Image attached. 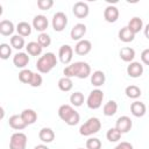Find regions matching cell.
<instances>
[{"mask_svg":"<svg viewBox=\"0 0 149 149\" xmlns=\"http://www.w3.org/2000/svg\"><path fill=\"white\" fill-rule=\"evenodd\" d=\"M63 73H64V77H69V78L77 77V78L84 79L91 76V66L86 62H74L68 65L64 69Z\"/></svg>","mask_w":149,"mask_h":149,"instance_id":"obj_1","label":"cell"},{"mask_svg":"<svg viewBox=\"0 0 149 149\" xmlns=\"http://www.w3.org/2000/svg\"><path fill=\"white\" fill-rule=\"evenodd\" d=\"M58 116L69 126H76L80 121L79 113L71 105H62L58 108Z\"/></svg>","mask_w":149,"mask_h":149,"instance_id":"obj_2","label":"cell"},{"mask_svg":"<svg viewBox=\"0 0 149 149\" xmlns=\"http://www.w3.org/2000/svg\"><path fill=\"white\" fill-rule=\"evenodd\" d=\"M57 65V57L54 52H47L43 56H41L36 62L37 71L41 73H48L50 72L55 66Z\"/></svg>","mask_w":149,"mask_h":149,"instance_id":"obj_3","label":"cell"},{"mask_svg":"<svg viewBox=\"0 0 149 149\" xmlns=\"http://www.w3.org/2000/svg\"><path fill=\"white\" fill-rule=\"evenodd\" d=\"M101 128V121L95 118V116H92L90 119L86 120V122H84L80 128H79V133L80 135L83 136H91L95 133H98Z\"/></svg>","mask_w":149,"mask_h":149,"instance_id":"obj_4","label":"cell"},{"mask_svg":"<svg viewBox=\"0 0 149 149\" xmlns=\"http://www.w3.org/2000/svg\"><path fill=\"white\" fill-rule=\"evenodd\" d=\"M102 100H104V92L99 88H95L90 92L86 99V105L91 109H98L101 106Z\"/></svg>","mask_w":149,"mask_h":149,"instance_id":"obj_5","label":"cell"},{"mask_svg":"<svg viewBox=\"0 0 149 149\" xmlns=\"http://www.w3.org/2000/svg\"><path fill=\"white\" fill-rule=\"evenodd\" d=\"M27 147V135L21 132L12 134L9 140V149H26Z\"/></svg>","mask_w":149,"mask_h":149,"instance_id":"obj_6","label":"cell"},{"mask_svg":"<svg viewBox=\"0 0 149 149\" xmlns=\"http://www.w3.org/2000/svg\"><path fill=\"white\" fill-rule=\"evenodd\" d=\"M51 24L55 31H63L68 24V16L63 12H56L52 16Z\"/></svg>","mask_w":149,"mask_h":149,"instance_id":"obj_7","label":"cell"},{"mask_svg":"<svg viewBox=\"0 0 149 149\" xmlns=\"http://www.w3.org/2000/svg\"><path fill=\"white\" fill-rule=\"evenodd\" d=\"M58 57L63 64H69L73 57V49L71 48V45L63 44L58 50Z\"/></svg>","mask_w":149,"mask_h":149,"instance_id":"obj_8","label":"cell"},{"mask_svg":"<svg viewBox=\"0 0 149 149\" xmlns=\"http://www.w3.org/2000/svg\"><path fill=\"white\" fill-rule=\"evenodd\" d=\"M72 12L74 14L76 17L78 19H84L90 13V8H88V5L84 1H77L73 7H72Z\"/></svg>","mask_w":149,"mask_h":149,"instance_id":"obj_9","label":"cell"},{"mask_svg":"<svg viewBox=\"0 0 149 149\" xmlns=\"http://www.w3.org/2000/svg\"><path fill=\"white\" fill-rule=\"evenodd\" d=\"M133 127V122H132V119L127 115H122L120 118H118L116 122H115V128L119 129L122 134L123 133H128Z\"/></svg>","mask_w":149,"mask_h":149,"instance_id":"obj_10","label":"cell"},{"mask_svg":"<svg viewBox=\"0 0 149 149\" xmlns=\"http://www.w3.org/2000/svg\"><path fill=\"white\" fill-rule=\"evenodd\" d=\"M48 26H49V21L47 19V16H44L42 14L36 15L33 19V27H34V29H36L40 33H44L47 30Z\"/></svg>","mask_w":149,"mask_h":149,"instance_id":"obj_11","label":"cell"},{"mask_svg":"<svg viewBox=\"0 0 149 149\" xmlns=\"http://www.w3.org/2000/svg\"><path fill=\"white\" fill-rule=\"evenodd\" d=\"M119 15H120V13H119L118 7H115L113 5H108L104 10V19L109 23L115 22L119 19Z\"/></svg>","mask_w":149,"mask_h":149,"instance_id":"obj_12","label":"cell"},{"mask_svg":"<svg viewBox=\"0 0 149 149\" xmlns=\"http://www.w3.org/2000/svg\"><path fill=\"white\" fill-rule=\"evenodd\" d=\"M85 34H86V26L84 23H77L72 27L70 31V37L73 41H80L83 40Z\"/></svg>","mask_w":149,"mask_h":149,"instance_id":"obj_13","label":"cell"},{"mask_svg":"<svg viewBox=\"0 0 149 149\" xmlns=\"http://www.w3.org/2000/svg\"><path fill=\"white\" fill-rule=\"evenodd\" d=\"M92 49V43L88 41V40H80L77 42L76 47H74V52L79 56H84V55H87Z\"/></svg>","mask_w":149,"mask_h":149,"instance_id":"obj_14","label":"cell"},{"mask_svg":"<svg viewBox=\"0 0 149 149\" xmlns=\"http://www.w3.org/2000/svg\"><path fill=\"white\" fill-rule=\"evenodd\" d=\"M127 73L132 78H139L143 73V65L140 62H132L127 66Z\"/></svg>","mask_w":149,"mask_h":149,"instance_id":"obj_15","label":"cell"},{"mask_svg":"<svg viewBox=\"0 0 149 149\" xmlns=\"http://www.w3.org/2000/svg\"><path fill=\"white\" fill-rule=\"evenodd\" d=\"M8 125H9L10 128H13L15 130H22V129H24L27 127V125L23 121L21 114H14V115H12L9 118V120H8Z\"/></svg>","mask_w":149,"mask_h":149,"instance_id":"obj_16","label":"cell"},{"mask_svg":"<svg viewBox=\"0 0 149 149\" xmlns=\"http://www.w3.org/2000/svg\"><path fill=\"white\" fill-rule=\"evenodd\" d=\"M28 63H29V56L26 52H17L13 57V64L16 68L24 69L28 65Z\"/></svg>","mask_w":149,"mask_h":149,"instance_id":"obj_17","label":"cell"},{"mask_svg":"<svg viewBox=\"0 0 149 149\" xmlns=\"http://www.w3.org/2000/svg\"><path fill=\"white\" fill-rule=\"evenodd\" d=\"M130 112L136 118H142L146 112H147V107L144 105V102H141V101H134L132 102L130 105Z\"/></svg>","mask_w":149,"mask_h":149,"instance_id":"obj_18","label":"cell"},{"mask_svg":"<svg viewBox=\"0 0 149 149\" xmlns=\"http://www.w3.org/2000/svg\"><path fill=\"white\" fill-rule=\"evenodd\" d=\"M38 137L43 143H50L55 139V132L49 127H44V128H42L40 130Z\"/></svg>","mask_w":149,"mask_h":149,"instance_id":"obj_19","label":"cell"},{"mask_svg":"<svg viewBox=\"0 0 149 149\" xmlns=\"http://www.w3.org/2000/svg\"><path fill=\"white\" fill-rule=\"evenodd\" d=\"M21 116L23 119V121L26 122V125H33L35 123V121L37 120V113L31 109V108H26L21 112Z\"/></svg>","mask_w":149,"mask_h":149,"instance_id":"obj_20","label":"cell"},{"mask_svg":"<svg viewBox=\"0 0 149 149\" xmlns=\"http://www.w3.org/2000/svg\"><path fill=\"white\" fill-rule=\"evenodd\" d=\"M119 56L123 62L132 63L134 61V58H135V50L133 48H130V47H125V48H122L120 50Z\"/></svg>","mask_w":149,"mask_h":149,"instance_id":"obj_21","label":"cell"},{"mask_svg":"<svg viewBox=\"0 0 149 149\" xmlns=\"http://www.w3.org/2000/svg\"><path fill=\"white\" fill-rule=\"evenodd\" d=\"M105 80H106V76L102 71L97 70L93 73H91V84L93 86H95V87L102 86L105 84Z\"/></svg>","mask_w":149,"mask_h":149,"instance_id":"obj_22","label":"cell"},{"mask_svg":"<svg viewBox=\"0 0 149 149\" xmlns=\"http://www.w3.org/2000/svg\"><path fill=\"white\" fill-rule=\"evenodd\" d=\"M16 28L14 27V23L9 20H2L0 22V34L3 36H9L14 33Z\"/></svg>","mask_w":149,"mask_h":149,"instance_id":"obj_23","label":"cell"},{"mask_svg":"<svg viewBox=\"0 0 149 149\" xmlns=\"http://www.w3.org/2000/svg\"><path fill=\"white\" fill-rule=\"evenodd\" d=\"M118 36H119V40L125 42V43H129V42L134 41V38H135V34L127 26L119 30V35Z\"/></svg>","mask_w":149,"mask_h":149,"instance_id":"obj_24","label":"cell"},{"mask_svg":"<svg viewBox=\"0 0 149 149\" xmlns=\"http://www.w3.org/2000/svg\"><path fill=\"white\" fill-rule=\"evenodd\" d=\"M127 27H128V28L136 35V34L143 28V21H142L141 17H139V16H134V17H132V19L129 20Z\"/></svg>","mask_w":149,"mask_h":149,"instance_id":"obj_25","label":"cell"},{"mask_svg":"<svg viewBox=\"0 0 149 149\" xmlns=\"http://www.w3.org/2000/svg\"><path fill=\"white\" fill-rule=\"evenodd\" d=\"M16 31H17V35H20L22 37L29 36L31 34V26L26 21H21L16 26Z\"/></svg>","mask_w":149,"mask_h":149,"instance_id":"obj_26","label":"cell"},{"mask_svg":"<svg viewBox=\"0 0 149 149\" xmlns=\"http://www.w3.org/2000/svg\"><path fill=\"white\" fill-rule=\"evenodd\" d=\"M116 111H118V104H116V101H114V100L107 101V102L104 105V108H102V112H104V114H105L106 116H112V115H114V114L116 113Z\"/></svg>","mask_w":149,"mask_h":149,"instance_id":"obj_27","label":"cell"},{"mask_svg":"<svg viewBox=\"0 0 149 149\" xmlns=\"http://www.w3.org/2000/svg\"><path fill=\"white\" fill-rule=\"evenodd\" d=\"M26 49H27V52L30 56H40L42 54V50H43V48L37 42H34V41L33 42H29L27 44Z\"/></svg>","mask_w":149,"mask_h":149,"instance_id":"obj_28","label":"cell"},{"mask_svg":"<svg viewBox=\"0 0 149 149\" xmlns=\"http://www.w3.org/2000/svg\"><path fill=\"white\" fill-rule=\"evenodd\" d=\"M72 87H73V83H72L71 78H69V77H62V78H59V80H58V88L61 91L69 92V91L72 90Z\"/></svg>","mask_w":149,"mask_h":149,"instance_id":"obj_29","label":"cell"},{"mask_svg":"<svg viewBox=\"0 0 149 149\" xmlns=\"http://www.w3.org/2000/svg\"><path fill=\"white\" fill-rule=\"evenodd\" d=\"M125 93L130 99H137L141 95V88L139 86H136V85H129V86L126 87Z\"/></svg>","mask_w":149,"mask_h":149,"instance_id":"obj_30","label":"cell"},{"mask_svg":"<svg viewBox=\"0 0 149 149\" xmlns=\"http://www.w3.org/2000/svg\"><path fill=\"white\" fill-rule=\"evenodd\" d=\"M70 102L74 107H79L84 104V94L81 92H73L70 95Z\"/></svg>","mask_w":149,"mask_h":149,"instance_id":"obj_31","label":"cell"},{"mask_svg":"<svg viewBox=\"0 0 149 149\" xmlns=\"http://www.w3.org/2000/svg\"><path fill=\"white\" fill-rule=\"evenodd\" d=\"M121 135H122V133L119 129H116L115 127L114 128H109L107 130V133H106V137H107V140L109 142H118L121 139Z\"/></svg>","mask_w":149,"mask_h":149,"instance_id":"obj_32","label":"cell"},{"mask_svg":"<svg viewBox=\"0 0 149 149\" xmlns=\"http://www.w3.org/2000/svg\"><path fill=\"white\" fill-rule=\"evenodd\" d=\"M10 47L16 50H21L24 47V38L20 35H13L10 37Z\"/></svg>","mask_w":149,"mask_h":149,"instance_id":"obj_33","label":"cell"},{"mask_svg":"<svg viewBox=\"0 0 149 149\" xmlns=\"http://www.w3.org/2000/svg\"><path fill=\"white\" fill-rule=\"evenodd\" d=\"M33 71L29 70V69H22L20 72H19V80L23 84H29L30 80H31V77H33Z\"/></svg>","mask_w":149,"mask_h":149,"instance_id":"obj_34","label":"cell"},{"mask_svg":"<svg viewBox=\"0 0 149 149\" xmlns=\"http://www.w3.org/2000/svg\"><path fill=\"white\" fill-rule=\"evenodd\" d=\"M37 43L42 47V48H47L51 44V37L47 34V33H41L37 37Z\"/></svg>","mask_w":149,"mask_h":149,"instance_id":"obj_35","label":"cell"},{"mask_svg":"<svg viewBox=\"0 0 149 149\" xmlns=\"http://www.w3.org/2000/svg\"><path fill=\"white\" fill-rule=\"evenodd\" d=\"M12 55V48L7 43H1L0 44V58L1 59H8L9 56Z\"/></svg>","mask_w":149,"mask_h":149,"instance_id":"obj_36","label":"cell"},{"mask_svg":"<svg viewBox=\"0 0 149 149\" xmlns=\"http://www.w3.org/2000/svg\"><path fill=\"white\" fill-rule=\"evenodd\" d=\"M86 149H101V141L97 137H90L86 141Z\"/></svg>","mask_w":149,"mask_h":149,"instance_id":"obj_37","label":"cell"},{"mask_svg":"<svg viewBox=\"0 0 149 149\" xmlns=\"http://www.w3.org/2000/svg\"><path fill=\"white\" fill-rule=\"evenodd\" d=\"M42 83H43V78H42V76L40 74V73H33V77H31V80H30V83H29V85L30 86H33V87H40L41 85H42Z\"/></svg>","mask_w":149,"mask_h":149,"instance_id":"obj_38","label":"cell"},{"mask_svg":"<svg viewBox=\"0 0 149 149\" xmlns=\"http://www.w3.org/2000/svg\"><path fill=\"white\" fill-rule=\"evenodd\" d=\"M54 6L52 0H38L37 1V7L42 10H48Z\"/></svg>","mask_w":149,"mask_h":149,"instance_id":"obj_39","label":"cell"},{"mask_svg":"<svg viewBox=\"0 0 149 149\" xmlns=\"http://www.w3.org/2000/svg\"><path fill=\"white\" fill-rule=\"evenodd\" d=\"M141 61L143 64L149 65V49H144L141 52Z\"/></svg>","mask_w":149,"mask_h":149,"instance_id":"obj_40","label":"cell"},{"mask_svg":"<svg viewBox=\"0 0 149 149\" xmlns=\"http://www.w3.org/2000/svg\"><path fill=\"white\" fill-rule=\"evenodd\" d=\"M114 149H134V147H133V144L132 143H129V142H120Z\"/></svg>","mask_w":149,"mask_h":149,"instance_id":"obj_41","label":"cell"},{"mask_svg":"<svg viewBox=\"0 0 149 149\" xmlns=\"http://www.w3.org/2000/svg\"><path fill=\"white\" fill-rule=\"evenodd\" d=\"M34 149H49V148H48V146H45V144L42 143V144H37V146H35Z\"/></svg>","mask_w":149,"mask_h":149,"instance_id":"obj_42","label":"cell"},{"mask_svg":"<svg viewBox=\"0 0 149 149\" xmlns=\"http://www.w3.org/2000/svg\"><path fill=\"white\" fill-rule=\"evenodd\" d=\"M144 36H146V37L149 40V23H148V24L144 27Z\"/></svg>","mask_w":149,"mask_h":149,"instance_id":"obj_43","label":"cell"},{"mask_svg":"<svg viewBox=\"0 0 149 149\" xmlns=\"http://www.w3.org/2000/svg\"><path fill=\"white\" fill-rule=\"evenodd\" d=\"M78 149H84V148H78Z\"/></svg>","mask_w":149,"mask_h":149,"instance_id":"obj_44","label":"cell"}]
</instances>
